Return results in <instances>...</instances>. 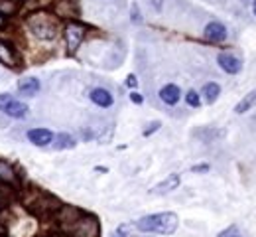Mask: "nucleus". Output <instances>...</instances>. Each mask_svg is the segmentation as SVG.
Instances as JSON below:
<instances>
[{
	"instance_id": "obj_1",
	"label": "nucleus",
	"mask_w": 256,
	"mask_h": 237,
	"mask_svg": "<svg viewBox=\"0 0 256 237\" xmlns=\"http://www.w3.org/2000/svg\"><path fill=\"white\" fill-rule=\"evenodd\" d=\"M134 229H138L140 233H156V235H172L176 233L178 225H180V217L174 211H158V213H150L144 215L140 219H136L134 223H130Z\"/></svg>"
},
{
	"instance_id": "obj_2",
	"label": "nucleus",
	"mask_w": 256,
	"mask_h": 237,
	"mask_svg": "<svg viewBox=\"0 0 256 237\" xmlns=\"http://www.w3.org/2000/svg\"><path fill=\"white\" fill-rule=\"evenodd\" d=\"M26 26L28 30L32 32L38 40L42 42H52L56 40L62 26H60V18L52 12H46V10H40V12H34L26 18Z\"/></svg>"
},
{
	"instance_id": "obj_3",
	"label": "nucleus",
	"mask_w": 256,
	"mask_h": 237,
	"mask_svg": "<svg viewBox=\"0 0 256 237\" xmlns=\"http://www.w3.org/2000/svg\"><path fill=\"white\" fill-rule=\"evenodd\" d=\"M67 237H100V223L95 215L83 213L67 231Z\"/></svg>"
},
{
	"instance_id": "obj_4",
	"label": "nucleus",
	"mask_w": 256,
	"mask_h": 237,
	"mask_svg": "<svg viewBox=\"0 0 256 237\" xmlns=\"http://www.w3.org/2000/svg\"><path fill=\"white\" fill-rule=\"evenodd\" d=\"M0 113H4V115L10 117V119L22 121V119L28 117L30 107L24 101L16 99L14 95H10V93H2V95H0Z\"/></svg>"
},
{
	"instance_id": "obj_5",
	"label": "nucleus",
	"mask_w": 256,
	"mask_h": 237,
	"mask_svg": "<svg viewBox=\"0 0 256 237\" xmlns=\"http://www.w3.org/2000/svg\"><path fill=\"white\" fill-rule=\"evenodd\" d=\"M60 205L62 203L58 202L54 196H50V194H38L36 196V200L28 203V207H30V211H32L36 217H54L56 215V211L60 209Z\"/></svg>"
},
{
	"instance_id": "obj_6",
	"label": "nucleus",
	"mask_w": 256,
	"mask_h": 237,
	"mask_svg": "<svg viewBox=\"0 0 256 237\" xmlns=\"http://www.w3.org/2000/svg\"><path fill=\"white\" fill-rule=\"evenodd\" d=\"M85 36H87V26H85V24L75 22V20H71L69 24H65L64 38H65V44H67V50H69L71 54H75V52L79 50V46L83 44Z\"/></svg>"
},
{
	"instance_id": "obj_7",
	"label": "nucleus",
	"mask_w": 256,
	"mask_h": 237,
	"mask_svg": "<svg viewBox=\"0 0 256 237\" xmlns=\"http://www.w3.org/2000/svg\"><path fill=\"white\" fill-rule=\"evenodd\" d=\"M83 213H85V211H81V209L75 207V205H60V209L56 211L54 219L60 223V227H62L64 231H67Z\"/></svg>"
},
{
	"instance_id": "obj_8",
	"label": "nucleus",
	"mask_w": 256,
	"mask_h": 237,
	"mask_svg": "<svg viewBox=\"0 0 256 237\" xmlns=\"http://www.w3.org/2000/svg\"><path fill=\"white\" fill-rule=\"evenodd\" d=\"M0 64L8 69L20 68V64H22V58H20L18 50L6 40H0Z\"/></svg>"
},
{
	"instance_id": "obj_9",
	"label": "nucleus",
	"mask_w": 256,
	"mask_h": 237,
	"mask_svg": "<svg viewBox=\"0 0 256 237\" xmlns=\"http://www.w3.org/2000/svg\"><path fill=\"white\" fill-rule=\"evenodd\" d=\"M217 64H219V68L223 69L224 73H228V75H236V73H240V69H242V60L236 58V56L230 54V52H221V54L217 56Z\"/></svg>"
},
{
	"instance_id": "obj_10",
	"label": "nucleus",
	"mask_w": 256,
	"mask_h": 237,
	"mask_svg": "<svg viewBox=\"0 0 256 237\" xmlns=\"http://www.w3.org/2000/svg\"><path fill=\"white\" fill-rule=\"evenodd\" d=\"M203 36H205V40H209V42H213V44H221L226 40V26H224L223 22H219V20H213V22H209L207 26H205V30H203Z\"/></svg>"
},
{
	"instance_id": "obj_11",
	"label": "nucleus",
	"mask_w": 256,
	"mask_h": 237,
	"mask_svg": "<svg viewBox=\"0 0 256 237\" xmlns=\"http://www.w3.org/2000/svg\"><path fill=\"white\" fill-rule=\"evenodd\" d=\"M28 140L32 142L34 146H40V148H44V146H50L52 142H54V133L50 131V129H44V127H36V129H30L28 133Z\"/></svg>"
},
{
	"instance_id": "obj_12",
	"label": "nucleus",
	"mask_w": 256,
	"mask_h": 237,
	"mask_svg": "<svg viewBox=\"0 0 256 237\" xmlns=\"http://www.w3.org/2000/svg\"><path fill=\"white\" fill-rule=\"evenodd\" d=\"M180 182H182V176L180 174H170V176H166L164 180H162L160 184H156L150 192L152 194H156V196H164V194H170V192H174V190H178V186H180Z\"/></svg>"
},
{
	"instance_id": "obj_13",
	"label": "nucleus",
	"mask_w": 256,
	"mask_h": 237,
	"mask_svg": "<svg viewBox=\"0 0 256 237\" xmlns=\"http://www.w3.org/2000/svg\"><path fill=\"white\" fill-rule=\"evenodd\" d=\"M89 99L95 103L96 107H100V109H108V107H112V103H114L112 93H110L108 89H104V87H95V89H91V91H89Z\"/></svg>"
},
{
	"instance_id": "obj_14",
	"label": "nucleus",
	"mask_w": 256,
	"mask_h": 237,
	"mask_svg": "<svg viewBox=\"0 0 256 237\" xmlns=\"http://www.w3.org/2000/svg\"><path fill=\"white\" fill-rule=\"evenodd\" d=\"M160 99L162 103H166V105H170V107H174V105H178L180 99H182V89L176 85V83H166L164 87L160 89Z\"/></svg>"
},
{
	"instance_id": "obj_15",
	"label": "nucleus",
	"mask_w": 256,
	"mask_h": 237,
	"mask_svg": "<svg viewBox=\"0 0 256 237\" xmlns=\"http://www.w3.org/2000/svg\"><path fill=\"white\" fill-rule=\"evenodd\" d=\"M40 89H42V83H40V79H36V77H22V79L18 81V93H20V95L36 97V95L40 93Z\"/></svg>"
},
{
	"instance_id": "obj_16",
	"label": "nucleus",
	"mask_w": 256,
	"mask_h": 237,
	"mask_svg": "<svg viewBox=\"0 0 256 237\" xmlns=\"http://www.w3.org/2000/svg\"><path fill=\"white\" fill-rule=\"evenodd\" d=\"M219 95H221V85L215 83V81H207L203 85V89H201V97H203V101L207 103V105H213L219 99Z\"/></svg>"
},
{
	"instance_id": "obj_17",
	"label": "nucleus",
	"mask_w": 256,
	"mask_h": 237,
	"mask_svg": "<svg viewBox=\"0 0 256 237\" xmlns=\"http://www.w3.org/2000/svg\"><path fill=\"white\" fill-rule=\"evenodd\" d=\"M0 182H6L10 186H18V174H16L14 166L2 158H0Z\"/></svg>"
},
{
	"instance_id": "obj_18",
	"label": "nucleus",
	"mask_w": 256,
	"mask_h": 237,
	"mask_svg": "<svg viewBox=\"0 0 256 237\" xmlns=\"http://www.w3.org/2000/svg\"><path fill=\"white\" fill-rule=\"evenodd\" d=\"M77 140L75 136L69 135V133H60V135L54 136V148L56 150H69V148H75Z\"/></svg>"
},
{
	"instance_id": "obj_19",
	"label": "nucleus",
	"mask_w": 256,
	"mask_h": 237,
	"mask_svg": "<svg viewBox=\"0 0 256 237\" xmlns=\"http://www.w3.org/2000/svg\"><path fill=\"white\" fill-rule=\"evenodd\" d=\"M254 105H256V89H252V91H248L240 101L236 103L234 113H236V115H244V113H248Z\"/></svg>"
},
{
	"instance_id": "obj_20",
	"label": "nucleus",
	"mask_w": 256,
	"mask_h": 237,
	"mask_svg": "<svg viewBox=\"0 0 256 237\" xmlns=\"http://www.w3.org/2000/svg\"><path fill=\"white\" fill-rule=\"evenodd\" d=\"M71 0H60L58 6H56V16L58 18H73L77 14V8L75 6H69Z\"/></svg>"
},
{
	"instance_id": "obj_21",
	"label": "nucleus",
	"mask_w": 256,
	"mask_h": 237,
	"mask_svg": "<svg viewBox=\"0 0 256 237\" xmlns=\"http://www.w3.org/2000/svg\"><path fill=\"white\" fill-rule=\"evenodd\" d=\"M20 10V0H0V14L12 16Z\"/></svg>"
},
{
	"instance_id": "obj_22",
	"label": "nucleus",
	"mask_w": 256,
	"mask_h": 237,
	"mask_svg": "<svg viewBox=\"0 0 256 237\" xmlns=\"http://www.w3.org/2000/svg\"><path fill=\"white\" fill-rule=\"evenodd\" d=\"M186 103H188L190 107H193V109H197V107L201 105V95H199L195 89H190L188 95H186Z\"/></svg>"
},
{
	"instance_id": "obj_23",
	"label": "nucleus",
	"mask_w": 256,
	"mask_h": 237,
	"mask_svg": "<svg viewBox=\"0 0 256 237\" xmlns=\"http://www.w3.org/2000/svg\"><path fill=\"white\" fill-rule=\"evenodd\" d=\"M217 237H246L244 233H240V229L236 225H228L226 229H223Z\"/></svg>"
},
{
	"instance_id": "obj_24",
	"label": "nucleus",
	"mask_w": 256,
	"mask_h": 237,
	"mask_svg": "<svg viewBox=\"0 0 256 237\" xmlns=\"http://www.w3.org/2000/svg\"><path fill=\"white\" fill-rule=\"evenodd\" d=\"M160 127H162V123H160V121H152V123H150V125H148V127H146L144 131H142V135H144V136L154 135V133H156V131H158Z\"/></svg>"
},
{
	"instance_id": "obj_25",
	"label": "nucleus",
	"mask_w": 256,
	"mask_h": 237,
	"mask_svg": "<svg viewBox=\"0 0 256 237\" xmlns=\"http://www.w3.org/2000/svg\"><path fill=\"white\" fill-rule=\"evenodd\" d=\"M209 170H211L209 164H195V166H192L193 174H205V172H209Z\"/></svg>"
},
{
	"instance_id": "obj_26",
	"label": "nucleus",
	"mask_w": 256,
	"mask_h": 237,
	"mask_svg": "<svg viewBox=\"0 0 256 237\" xmlns=\"http://www.w3.org/2000/svg\"><path fill=\"white\" fill-rule=\"evenodd\" d=\"M130 101L134 103V105H142V103H144V97H142L138 91H132V93H130Z\"/></svg>"
},
{
	"instance_id": "obj_27",
	"label": "nucleus",
	"mask_w": 256,
	"mask_h": 237,
	"mask_svg": "<svg viewBox=\"0 0 256 237\" xmlns=\"http://www.w3.org/2000/svg\"><path fill=\"white\" fill-rule=\"evenodd\" d=\"M126 85L130 87V89H136V87H138V79H136L134 73H130V75L126 77Z\"/></svg>"
},
{
	"instance_id": "obj_28",
	"label": "nucleus",
	"mask_w": 256,
	"mask_h": 237,
	"mask_svg": "<svg viewBox=\"0 0 256 237\" xmlns=\"http://www.w3.org/2000/svg\"><path fill=\"white\" fill-rule=\"evenodd\" d=\"M128 227H130L128 223H124V225H120V227H118V229H116V231L112 233V237H128V235H126V229H128Z\"/></svg>"
},
{
	"instance_id": "obj_29",
	"label": "nucleus",
	"mask_w": 256,
	"mask_h": 237,
	"mask_svg": "<svg viewBox=\"0 0 256 237\" xmlns=\"http://www.w3.org/2000/svg\"><path fill=\"white\" fill-rule=\"evenodd\" d=\"M140 20H142V18H140V12H138V6L134 4V6H132V22H140Z\"/></svg>"
},
{
	"instance_id": "obj_30",
	"label": "nucleus",
	"mask_w": 256,
	"mask_h": 237,
	"mask_svg": "<svg viewBox=\"0 0 256 237\" xmlns=\"http://www.w3.org/2000/svg\"><path fill=\"white\" fill-rule=\"evenodd\" d=\"M252 14L256 16V0H252Z\"/></svg>"
},
{
	"instance_id": "obj_31",
	"label": "nucleus",
	"mask_w": 256,
	"mask_h": 237,
	"mask_svg": "<svg viewBox=\"0 0 256 237\" xmlns=\"http://www.w3.org/2000/svg\"><path fill=\"white\" fill-rule=\"evenodd\" d=\"M2 26H4V16L0 14V28H2Z\"/></svg>"
},
{
	"instance_id": "obj_32",
	"label": "nucleus",
	"mask_w": 256,
	"mask_h": 237,
	"mask_svg": "<svg viewBox=\"0 0 256 237\" xmlns=\"http://www.w3.org/2000/svg\"><path fill=\"white\" fill-rule=\"evenodd\" d=\"M0 237H4V235H2V233H0Z\"/></svg>"
},
{
	"instance_id": "obj_33",
	"label": "nucleus",
	"mask_w": 256,
	"mask_h": 237,
	"mask_svg": "<svg viewBox=\"0 0 256 237\" xmlns=\"http://www.w3.org/2000/svg\"><path fill=\"white\" fill-rule=\"evenodd\" d=\"M0 207H2V203H0Z\"/></svg>"
}]
</instances>
